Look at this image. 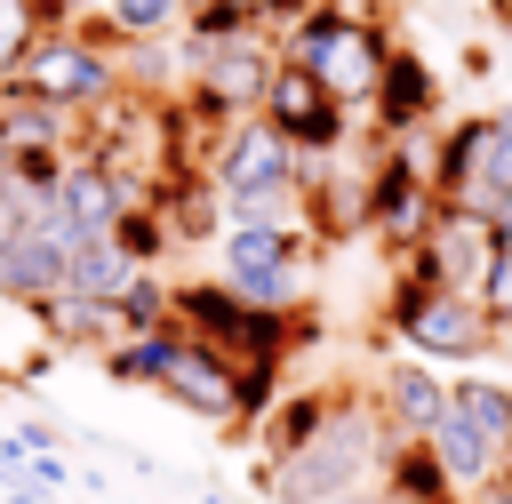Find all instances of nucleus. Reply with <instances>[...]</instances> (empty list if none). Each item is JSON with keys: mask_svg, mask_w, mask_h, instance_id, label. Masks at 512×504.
<instances>
[{"mask_svg": "<svg viewBox=\"0 0 512 504\" xmlns=\"http://www.w3.org/2000/svg\"><path fill=\"white\" fill-rule=\"evenodd\" d=\"M400 432L384 424V408L376 400H360V392H336V408H328V424L304 440V448H288V456H264V488L280 496V504H328V496H352V488H368V472L384 464V448H392Z\"/></svg>", "mask_w": 512, "mask_h": 504, "instance_id": "1", "label": "nucleus"}, {"mask_svg": "<svg viewBox=\"0 0 512 504\" xmlns=\"http://www.w3.org/2000/svg\"><path fill=\"white\" fill-rule=\"evenodd\" d=\"M168 328L192 336V344H208V352H224V360H280V368H288V352H296L304 336H320V320H312L304 304L272 312V304L232 296L224 280H184V288H168Z\"/></svg>", "mask_w": 512, "mask_h": 504, "instance_id": "2", "label": "nucleus"}, {"mask_svg": "<svg viewBox=\"0 0 512 504\" xmlns=\"http://www.w3.org/2000/svg\"><path fill=\"white\" fill-rule=\"evenodd\" d=\"M296 152L248 112V120H232L224 136H216V152H208V184H216V200H224V216L232 224H280L288 216V200H296Z\"/></svg>", "mask_w": 512, "mask_h": 504, "instance_id": "3", "label": "nucleus"}, {"mask_svg": "<svg viewBox=\"0 0 512 504\" xmlns=\"http://www.w3.org/2000/svg\"><path fill=\"white\" fill-rule=\"evenodd\" d=\"M8 80L48 96V104H64V112H96L120 88V48H104L88 24H40Z\"/></svg>", "mask_w": 512, "mask_h": 504, "instance_id": "4", "label": "nucleus"}, {"mask_svg": "<svg viewBox=\"0 0 512 504\" xmlns=\"http://www.w3.org/2000/svg\"><path fill=\"white\" fill-rule=\"evenodd\" d=\"M504 192H512V104L504 112H472L432 144V200L440 208L488 216Z\"/></svg>", "mask_w": 512, "mask_h": 504, "instance_id": "5", "label": "nucleus"}, {"mask_svg": "<svg viewBox=\"0 0 512 504\" xmlns=\"http://www.w3.org/2000/svg\"><path fill=\"white\" fill-rule=\"evenodd\" d=\"M384 320H392L416 352H432V360H480V352H496V328H488L480 296H456V288H416V280H392Z\"/></svg>", "mask_w": 512, "mask_h": 504, "instance_id": "6", "label": "nucleus"}, {"mask_svg": "<svg viewBox=\"0 0 512 504\" xmlns=\"http://www.w3.org/2000/svg\"><path fill=\"white\" fill-rule=\"evenodd\" d=\"M304 256H312V240L280 216H264V224H224V288L232 296H248V304H272V312H288L296 304V280H304Z\"/></svg>", "mask_w": 512, "mask_h": 504, "instance_id": "7", "label": "nucleus"}, {"mask_svg": "<svg viewBox=\"0 0 512 504\" xmlns=\"http://www.w3.org/2000/svg\"><path fill=\"white\" fill-rule=\"evenodd\" d=\"M256 120H264L296 160H328V152H344V136H352V112H344L312 72H296V64H272V80H264V96H256Z\"/></svg>", "mask_w": 512, "mask_h": 504, "instance_id": "8", "label": "nucleus"}, {"mask_svg": "<svg viewBox=\"0 0 512 504\" xmlns=\"http://www.w3.org/2000/svg\"><path fill=\"white\" fill-rule=\"evenodd\" d=\"M496 264V240H488V216H464V208H432L424 240L400 248V272L392 280H416V288H456V296H480Z\"/></svg>", "mask_w": 512, "mask_h": 504, "instance_id": "9", "label": "nucleus"}, {"mask_svg": "<svg viewBox=\"0 0 512 504\" xmlns=\"http://www.w3.org/2000/svg\"><path fill=\"white\" fill-rule=\"evenodd\" d=\"M80 152V112L0 80V160L8 168H64Z\"/></svg>", "mask_w": 512, "mask_h": 504, "instance_id": "10", "label": "nucleus"}, {"mask_svg": "<svg viewBox=\"0 0 512 504\" xmlns=\"http://www.w3.org/2000/svg\"><path fill=\"white\" fill-rule=\"evenodd\" d=\"M432 104H440V80H432V64L416 56V48H384V64H376V88H368V128L376 136H416L424 120H432Z\"/></svg>", "mask_w": 512, "mask_h": 504, "instance_id": "11", "label": "nucleus"}, {"mask_svg": "<svg viewBox=\"0 0 512 504\" xmlns=\"http://www.w3.org/2000/svg\"><path fill=\"white\" fill-rule=\"evenodd\" d=\"M152 392H168L176 408H192V416H208V424H232V360L208 352V344H192V336L168 344Z\"/></svg>", "mask_w": 512, "mask_h": 504, "instance_id": "12", "label": "nucleus"}, {"mask_svg": "<svg viewBox=\"0 0 512 504\" xmlns=\"http://www.w3.org/2000/svg\"><path fill=\"white\" fill-rule=\"evenodd\" d=\"M56 208H64V224L80 232V240H96V232H112L120 216H128V200H120V184L88 160V152H72L64 168H56Z\"/></svg>", "mask_w": 512, "mask_h": 504, "instance_id": "13", "label": "nucleus"}, {"mask_svg": "<svg viewBox=\"0 0 512 504\" xmlns=\"http://www.w3.org/2000/svg\"><path fill=\"white\" fill-rule=\"evenodd\" d=\"M376 408H384V424H392L400 440H424V432L440 424V408H448V384H440L424 360H392V368H384Z\"/></svg>", "mask_w": 512, "mask_h": 504, "instance_id": "14", "label": "nucleus"}, {"mask_svg": "<svg viewBox=\"0 0 512 504\" xmlns=\"http://www.w3.org/2000/svg\"><path fill=\"white\" fill-rule=\"evenodd\" d=\"M64 248L40 232V224H24L8 248H0V296H16V304H40V296H56L64 288Z\"/></svg>", "mask_w": 512, "mask_h": 504, "instance_id": "15", "label": "nucleus"}, {"mask_svg": "<svg viewBox=\"0 0 512 504\" xmlns=\"http://www.w3.org/2000/svg\"><path fill=\"white\" fill-rule=\"evenodd\" d=\"M32 312H40L48 344H64V352H104V344H120V320H112V304H96V296L56 288V296H40Z\"/></svg>", "mask_w": 512, "mask_h": 504, "instance_id": "16", "label": "nucleus"}, {"mask_svg": "<svg viewBox=\"0 0 512 504\" xmlns=\"http://www.w3.org/2000/svg\"><path fill=\"white\" fill-rule=\"evenodd\" d=\"M128 280H144V264H136L112 232L80 240V248H72V264H64V288H72V296H96V304H120V288H128Z\"/></svg>", "mask_w": 512, "mask_h": 504, "instance_id": "17", "label": "nucleus"}, {"mask_svg": "<svg viewBox=\"0 0 512 504\" xmlns=\"http://www.w3.org/2000/svg\"><path fill=\"white\" fill-rule=\"evenodd\" d=\"M376 472H384V504H456V488H448V472L432 464L424 440H392Z\"/></svg>", "mask_w": 512, "mask_h": 504, "instance_id": "18", "label": "nucleus"}, {"mask_svg": "<svg viewBox=\"0 0 512 504\" xmlns=\"http://www.w3.org/2000/svg\"><path fill=\"white\" fill-rule=\"evenodd\" d=\"M448 408H456L496 456H512V384H496V376H464V384H448Z\"/></svg>", "mask_w": 512, "mask_h": 504, "instance_id": "19", "label": "nucleus"}, {"mask_svg": "<svg viewBox=\"0 0 512 504\" xmlns=\"http://www.w3.org/2000/svg\"><path fill=\"white\" fill-rule=\"evenodd\" d=\"M168 344H176V328L120 336V344H104V376H112V384H152V376H160V360H168Z\"/></svg>", "mask_w": 512, "mask_h": 504, "instance_id": "20", "label": "nucleus"}, {"mask_svg": "<svg viewBox=\"0 0 512 504\" xmlns=\"http://www.w3.org/2000/svg\"><path fill=\"white\" fill-rule=\"evenodd\" d=\"M328 408H336V392H296L280 416H264V448L272 456H288V448H304L320 424H328Z\"/></svg>", "mask_w": 512, "mask_h": 504, "instance_id": "21", "label": "nucleus"}, {"mask_svg": "<svg viewBox=\"0 0 512 504\" xmlns=\"http://www.w3.org/2000/svg\"><path fill=\"white\" fill-rule=\"evenodd\" d=\"M168 24H184V0H104V32L128 48V40H160Z\"/></svg>", "mask_w": 512, "mask_h": 504, "instance_id": "22", "label": "nucleus"}, {"mask_svg": "<svg viewBox=\"0 0 512 504\" xmlns=\"http://www.w3.org/2000/svg\"><path fill=\"white\" fill-rule=\"evenodd\" d=\"M112 320H120V336H152V328H168V288L144 272V280H128L120 288V304H112Z\"/></svg>", "mask_w": 512, "mask_h": 504, "instance_id": "23", "label": "nucleus"}, {"mask_svg": "<svg viewBox=\"0 0 512 504\" xmlns=\"http://www.w3.org/2000/svg\"><path fill=\"white\" fill-rule=\"evenodd\" d=\"M32 32H40V8H32V0H0V80H8L16 56L32 48Z\"/></svg>", "mask_w": 512, "mask_h": 504, "instance_id": "24", "label": "nucleus"}, {"mask_svg": "<svg viewBox=\"0 0 512 504\" xmlns=\"http://www.w3.org/2000/svg\"><path fill=\"white\" fill-rule=\"evenodd\" d=\"M480 312H488L496 344H512V256H496V264H488V280H480Z\"/></svg>", "mask_w": 512, "mask_h": 504, "instance_id": "25", "label": "nucleus"}, {"mask_svg": "<svg viewBox=\"0 0 512 504\" xmlns=\"http://www.w3.org/2000/svg\"><path fill=\"white\" fill-rule=\"evenodd\" d=\"M488 240H496V256H512V192L488 208Z\"/></svg>", "mask_w": 512, "mask_h": 504, "instance_id": "26", "label": "nucleus"}, {"mask_svg": "<svg viewBox=\"0 0 512 504\" xmlns=\"http://www.w3.org/2000/svg\"><path fill=\"white\" fill-rule=\"evenodd\" d=\"M32 8H40V24H80L96 0H32Z\"/></svg>", "mask_w": 512, "mask_h": 504, "instance_id": "27", "label": "nucleus"}, {"mask_svg": "<svg viewBox=\"0 0 512 504\" xmlns=\"http://www.w3.org/2000/svg\"><path fill=\"white\" fill-rule=\"evenodd\" d=\"M328 504H384V488H352V496H328Z\"/></svg>", "mask_w": 512, "mask_h": 504, "instance_id": "28", "label": "nucleus"}, {"mask_svg": "<svg viewBox=\"0 0 512 504\" xmlns=\"http://www.w3.org/2000/svg\"><path fill=\"white\" fill-rule=\"evenodd\" d=\"M8 504H48V496L40 488H8Z\"/></svg>", "mask_w": 512, "mask_h": 504, "instance_id": "29", "label": "nucleus"}, {"mask_svg": "<svg viewBox=\"0 0 512 504\" xmlns=\"http://www.w3.org/2000/svg\"><path fill=\"white\" fill-rule=\"evenodd\" d=\"M296 8H312V0H280V24H288V16H296Z\"/></svg>", "mask_w": 512, "mask_h": 504, "instance_id": "30", "label": "nucleus"}, {"mask_svg": "<svg viewBox=\"0 0 512 504\" xmlns=\"http://www.w3.org/2000/svg\"><path fill=\"white\" fill-rule=\"evenodd\" d=\"M200 504H232V496H200Z\"/></svg>", "mask_w": 512, "mask_h": 504, "instance_id": "31", "label": "nucleus"}, {"mask_svg": "<svg viewBox=\"0 0 512 504\" xmlns=\"http://www.w3.org/2000/svg\"><path fill=\"white\" fill-rule=\"evenodd\" d=\"M496 480H504V488H512V464H504V472H496Z\"/></svg>", "mask_w": 512, "mask_h": 504, "instance_id": "32", "label": "nucleus"}, {"mask_svg": "<svg viewBox=\"0 0 512 504\" xmlns=\"http://www.w3.org/2000/svg\"><path fill=\"white\" fill-rule=\"evenodd\" d=\"M192 8H200V0H184V16H192Z\"/></svg>", "mask_w": 512, "mask_h": 504, "instance_id": "33", "label": "nucleus"}, {"mask_svg": "<svg viewBox=\"0 0 512 504\" xmlns=\"http://www.w3.org/2000/svg\"><path fill=\"white\" fill-rule=\"evenodd\" d=\"M456 504H472V496H456Z\"/></svg>", "mask_w": 512, "mask_h": 504, "instance_id": "34", "label": "nucleus"}]
</instances>
